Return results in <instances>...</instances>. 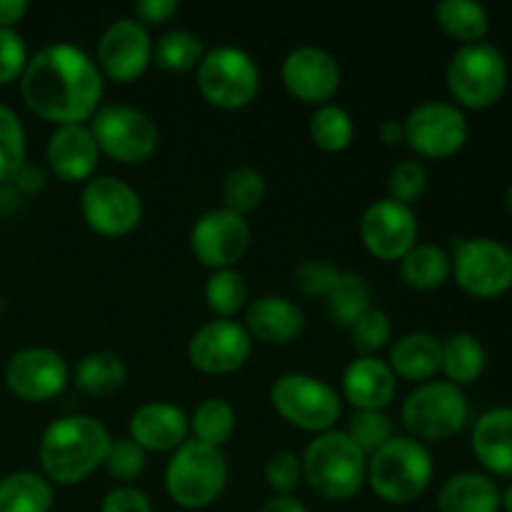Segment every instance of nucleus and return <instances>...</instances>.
Returning a JSON list of instances; mask_svg holds the SVG:
<instances>
[{
	"instance_id": "1",
	"label": "nucleus",
	"mask_w": 512,
	"mask_h": 512,
	"mask_svg": "<svg viewBox=\"0 0 512 512\" xmlns=\"http://www.w3.org/2000/svg\"><path fill=\"white\" fill-rule=\"evenodd\" d=\"M105 78L98 63L73 43H50L30 55L20 95L30 113L58 125H85L103 105Z\"/></svg>"
},
{
	"instance_id": "2",
	"label": "nucleus",
	"mask_w": 512,
	"mask_h": 512,
	"mask_svg": "<svg viewBox=\"0 0 512 512\" xmlns=\"http://www.w3.org/2000/svg\"><path fill=\"white\" fill-rule=\"evenodd\" d=\"M108 428L93 415H63L40 435V473L50 485H78L103 468L108 455Z\"/></svg>"
},
{
	"instance_id": "3",
	"label": "nucleus",
	"mask_w": 512,
	"mask_h": 512,
	"mask_svg": "<svg viewBox=\"0 0 512 512\" xmlns=\"http://www.w3.org/2000/svg\"><path fill=\"white\" fill-rule=\"evenodd\" d=\"M300 463L308 488L330 503L355 498L368 483V455L345 430L333 428L315 435L300 455Z\"/></svg>"
},
{
	"instance_id": "4",
	"label": "nucleus",
	"mask_w": 512,
	"mask_h": 512,
	"mask_svg": "<svg viewBox=\"0 0 512 512\" xmlns=\"http://www.w3.org/2000/svg\"><path fill=\"white\" fill-rule=\"evenodd\" d=\"M435 475L433 453L410 435H395L368 458V485L383 503L410 505L428 493Z\"/></svg>"
},
{
	"instance_id": "5",
	"label": "nucleus",
	"mask_w": 512,
	"mask_h": 512,
	"mask_svg": "<svg viewBox=\"0 0 512 512\" xmlns=\"http://www.w3.org/2000/svg\"><path fill=\"white\" fill-rule=\"evenodd\" d=\"M230 465L220 448L188 438L170 453L165 465V490L178 508H210L228 488Z\"/></svg>"
},
{
	"instance_id": "6",
	"label": "nucleus",
	"mask_w": 512,
	"mask_h": 512,
	"mask_svg": "<svg viewBox=\"0 0 512 512\" xmlns=\"http://www.w3.org/2000/svg\"><path fill=\"white\" fill-rule=\"evenodd\" d=\"M448 90L460 110H488L508 90L510 70L503 50L493 43L460 45L445 70Z\"/></svg>"
},
{
	"instance_id": "7",
	"label": "nucleus",
	"mask_w": 512,
	"mask_h": 512,
	"mask_svg": "<svg viewBox=\"0 0 512 512\" xmlns=\"http://www.w3.org/2000/svg\"><path fill=\"white\" fill-rule=\"evenodd\" d=\"M400 420L410 438L420 443H440L465 430L470 420V403L463 388L448 380H428L415 385L400 408Z\"/></svg>"
},
{
	"instance_id": "8",
	"label": "nucleus",
	"mask_w": 512,
	"mask_h": 512,
	"mask_svg": "<svg viewBox=\"0 0 512 512\" xmlns=\"http://www.w3.org/2000/svg\"><path fill=\"white\" fill-rule=\"evenodd\" d=\"M195 83L208 105L218 110H243L260 90V68L253 55L235 45L205 50L195 68Z\"/></svg>"
},
{
	"instance_id": "9",
	"label": "nucleus",
	"mask_w": 512,
	"mask_h": 512,
	"mask_svg": "<svg viewBox=\"0 0 512 512\" xmlns=\"http://www.w3.org/2000/svg\"><path fill=\"white\" fill-rule=\"evenodd\" d=\"M275 413L305 433H328L343 413V398L333 385L308 373H285L270 388Z\"/></svg>"
},
{
	"instance_id": "10",
	"label": "nucleus",
	"mask_w": 512,
	"mask_h": 512,
	"mask_svg": "<svg viewBox=\"0 0 512 512\" xmlns=\"http://www.w3.org/2000/svg\"><path fill=\"white\" fill-rule=\"evenodd\" d=\"M450 263V278L470 298L495 300L512 290V250L503 240L455 238Z\"/></svg>"
},
{
	"instance_id": "11",
	"label": "nucleus",
	"mask_w": 512,
	"mask_h": 512,
	"mask_svg": "<svg viewBox=\"0 0 512 512\" xmlns=\"http://www.w3.org/2000/svg\"><path fill=\"white\" fill-rule=\"evenodd\" d=\"M88 128L100 155L123 165H140L158 148V125L145 110L125 103H108L95 110Z\"/></svg>"
},
{
	"instance_id": "12",
	"label": "nucleus",
	"mask_w": 512,
	"mask_h": 512,
	"mask_svg": "<svg viewBox=\"0 0 512 512\" xmlns=\"http://www.w3.org/2000/svg\"><path fill=\"white\" fill-rule=\"evenodd\" d=\"M405 145L418 158L445 160L468 145L470 123L465 110L448 100H425L403 118Z\"/></svg>"
},
{
	"instance_id": "13",
	"label": "nucleus",
	"mask_w": 512,
	"mask_h": 512,
	"mask_svg": "<svg viewBox=\"0 0 512 512\" xmlns=\"http://www.w3.org/2000/svg\"><path fill=\"white\" fill-rule=\"evenodd\" d=\"M80 215L93 233L103 238H125L143 220V200L125 180L98 175L80 190Z\"/></svg>"
},
{
	"instance_id": "14",
	"label": "nucleus",
	"mask_w": 512,
	"mask_h": 512,
	"mask_svg": "<svg viewBox=\"0 0 512 512\" xmlns=\"http://www.w3.org/2000/svg\"><path fill=\"white\" fill-rule=\"evenodd\" d=\"M3 383L23 403H48L70 383V365L58 350L30 345L5 360Z\"/></svg>"
},
{
	"instance_id": "15",
	"label": "nucleus",
	"mask_w": 512,
	"mask_h": 512,
	"mask_svg": "<svg viewBox=\"0 0 512 512\" xmlns=\"http://www.w3.org/2000/svg\"><path fill=\"white\" fill-rule=\"evenodd\" d=\"M253 230L245 215L228 208H213L195 220L190 250L210 270L235 268L250 250Z\"/></svg>"
},
{
	"instance_id": "16",
	"label": "nucleus",
	"mask_w": 512,
	"mask_h": 512,
	"mask_svg": "<svg viewBox=\"0 0 512 512\" xmlns=\"http://www.w3.org/2000/svg\"><path fill=\"white\" fill-rule=\"evenodd\" d=\"M360 240L373 258L400 263L408 250L418 245L420 223L410 205L380 198L365 208L360 218Z\"/></svg>"
},
{
	"instance_id": "17",
	"label": "nucleus",
	"mask_w": 512,
	"mask_h": 512,
	"mask_svg": "<svg viewBox=\"0 0 512 512\" xmlns=\"http://www.w3.org/2000/svg\"><path fill=\"white\" fill-rule=\"evenodd\" d=\"M153 43L148 28L135 18H118L100 33L95 63L103 78L133 83L153 63Z\"/></svg>"
},
{
	"instance_id": "18",
	"label": "nucleus",
	"mask_w": 512,
	"mask_h": 512,
	"mask_svg": "<svg viewBox=\"0 0 512 512\" xmlns=\"http://www.w3.org/2000/svg\"><path fill=\"white\" fill-rule=\"evenodd\" d=\"M253 353V338L238 320L215 318L200 325L188 340V360L205 375L238 373Z\"/></svg>"
},
{
	"instance_id": "19",
	"label": "nucleus",
	"mask_w": 512,
	"mask_h": 512,
	"mask_svg": "<svg viewBox=\"0 0 512 512\" xmlns=\"http://www.w3.org/2000/svg\"><path fill=\"white\" fill-rule=\"evenodd\" d=\"M280 80L295 100L308 105L333 103L340 90V63L320 45H298L280 63Z\"/></svg>"
},
{
	"instance_id": "20",
	"label": "nucleus",
	"mask_w": 512,
	"mask_h": 512,
	"mask_svg": "<svg viewBox=\"0 0 512 512\" xmlns=\"http://www.w3.org/2000/svg\"><path fill=\"white\" fill-rule=\"evenodd\" d=\"M45 160L63 183H88L100 163V150L85 125H58L45 145Z\"/></svg>"
},
{
	"instance_id": "21",
	"label": "nucleus",
	"mask_w": 512,
	"mask_h": 512,
	"mask_svg": "<svg viewBox=\"0 0 512 512\" xmlns=\"http://www.w3.org/2000/svg\"><path fill=\"white\" fill-rule=\"evenodd\" d=\"M190 418L183 408L165 400H150L135 408L128 423V438L145 453H173L188 440Z\"/></svg>"
},
{
	"instance_id": "22",
	"label": "nucleus",
	"mask_w": 512,
	"mask_h": 512,
	"mask_svg": "<svg viewBox=\"0 0 512 512\" xmlns=\"http://www.w3.org/2000/svg\"><path fill=\"white\" fill-rule=\"evenodd\" d=\"M343 398L355 410H385L398 393V378L388 360L358 355L343 373Z\"/></svg>"
},
{
	"instance_id": "23",
	"label": "nucleus",
	"mask_w": 512,
	"mask_h": 512,
	"mask_svg": "<svg viewBox=\"0 0 512 512\" xmlns=\"http://www.w3.org/2000/svg\"><path fill=\"white\" fill-rule=\"evenodd\" d=\"M245 330L265 345H290L303 335L305 315L285 295H260L245 310Z\"/></svg>"
},
{
	"instance_id": "24",
	"label": "nucleus",
	"mask_w": 512,
	"mask_h": 512,
	"mask_svg": "<svg viewBox=\"0 0 512 512\" xmlns=\"http://www.w3.org/2000/svg\"><path fill=\"white\" fill-rule=\"evenodd\" d=\"M470 448L490 478L512 480V408H490L475 420Z\"/></svg>"
},
{
	"instance_id": "25",
	"label": "nucleus",
	"mask_w": 512,
	"mask_h": 512,
	"mask_svg": "<svg viewBox=\"0 0 512 512\" xmlns=\"http://www.w3.org/2000/svg\"><path fill=\"white\" fill-rule=\"evenodd\" d=\"M440 512H500L503 510V490L488 473L463 470L440 485Z\"/></svg>"
},
{
	"instance_id": "26",
	"label": "nucleus",
	"mask_w": 512,
	"mask_h": 512,
	"mask_svg": "<svg viewBox=\"0 0 512 512\" xmlns=\"http://www.w3.org/2000/svg\"><path fill=\"white\" fill-rule=\"evenodd\" d=\"M388 365L393 368L395 378L418 385L428 383L443 368V340L425 330L403 335L390 348Z\"/></svg>"
},
{
	"instance_id": "27",
	"label": "nucleus",
	"mask_w": 512,
	"mask_h": 512,
	"mask_svg": "<svg viewBox=\"0 0 512 512\" xmlns=\"http://www.w3.org/2000/svg\"><path fill=\"white\" fill-rule=\"evenodd\" d=\"M485 368H488V350L478 335L458 330L443 340V368H440V373H445L448 383L465 390L483 378Z\"/></svg>"
},
{
	"instance_id": "28",
	"label": "nucleus",
	"mask_w": 512,
	"mask_h": 512,
	"mask_svg": "<svg viewBox=\"0 0 512 512\" xmlns=\"http://www.w3.org/2000/svg\"><path fill=\"white\" fill-rule=\"evenodd\" d=\"M435 23L460 45L485 43L490 33V13L478 0H440L435 5Z\"/></svg>"
},
{
	"instance_id": "29",
	"label": "nucleus",
	"mask_w": 512,
	"mask_h": 512,
	"mask_svg": "<svg viewBox=\"0 0 512 512\" xmlns=\"http://www.w3.org/2000/svg\"><path fill=\"white\" fill-rule=\"evenodd\" d=\"M453 275L450 253L435 243H418L400 260V278L410 290L430 293L443 288Z\"/></svg>"
},
{
	"instance_id": "30",
	"label": "nucleus",
	"mask_w": 512,
	"mask_h": 512,
	"mask_svg": "<svg viewBox=\"0 0 512 512\" xmlns=\"http://www.w3.org/2000/svg\"><path fill=\"white\" fill-rule=\"evenodd\" d=\"M75 388L90 398H108L118 393L128 380V365L118 353L110 350H95V353L83 355L75 365Z\"/></svg>"
},
{
	"instance_id": "31",
	"label": "nucleus",
	"mask_w": 512,
	"mask_h": 512,
	"mask_svg": "<svg viewBox=\"0 0 512 512\" xmlns=\"http://www.w3.org/2000/svg\"><path fill=\"white\" fill-rule=\"evenodd\" d=\"M53 485L43 473L15 470L0 480V512H50Z\"/></svg>"
},
{
	"instance_id": "32",
	"label": "nucleus",
	"mask_w": 512,
	"mask_h": 512,
	"mask_svg": "<svg viewBox=\"0 0 512 512\" xmlns=\"http://www.w3.org/2000/svg\"><path fill=\"white\" fill-rule=\"evenodd\" d=\"M325 308H328L333 323L350 330L360 315L373 308V290H370L368 280L358 273H340L338 283L325 298Z\"/></svg>"
},
{
	"instance_id": "33",
	"label": "nucleus",
	"mask_w": 512,
	"mask_h": 512,
	"mask_svg": "<svg viewBox=\"0 0 512 512\" xmlns=\"http://www.w3.org/2000/svg\"><path fill=\"white\" fill-rule=\"evenodd\" d=\"M308 133L323 153H343L355 140V120L343 105L325 103L310 115Z\"/></svg>"
},
{
	"instance_id": "34",
	"label": "nucleus",
	"mask_w": 512,
	"mask_h": 512,
	"mask_svg": "<svg viewBox=\"0 0 512 512\" xmlns=\"http://www.w3.org/2000/svg\"><path fill=\"white\" fill-rule=\"evenodd\" d=\"M235 408L223 398H205L195 405L190 415V433L193 440L213 448L223 450V445L233 438L235 433Z\"/></svg>"
},
{
	"instance_id": "35",
	"label": "nucleus",
	"mask_w": 512,
	"mask_h": 512,
	"mask_svg": "<svg viewBox=\"0 0 512 512\" xmlns=\"http://www.w3.org/2000/svg\"><path fill=\"white\" fill-rule=\"evenodd\" d=\"M205 45L200 35L190 30H168L153 43V60L158 68L168 73H188L200 65L205 55Z\"/></svg>"
},
{
	"instance_id": "36",
	"label": "nucleus",
	"mask_w": 512,
	"mask_h": 512,
	"mask_svg": "<svg viewBox=\"0 0 512 512\" xmlns=\"http://www.w3.org/2000/svg\"><path fill=\"white\" fill-rule=\"evenodd\" d=\"M248 293V280L240 270H213L205 283V305L213 310L215 318L233 320L248 303Z\"/></svg>"
},
{
	"instance_id": "37",
	"label": "nucleus",
	"mask_w": 512,
	"mask_h": 512,
	"mask_svg": "<svg viewBox=\"0 0 512 512\" xmlns=\"http://www.w3.org/2000/svg\"><path fill=\"white\" fill-rule=\"evenodd\" d=\"M265 190L268 185H265L263 173L250 165H240L223 178V208L240 215L253 213L265 200Z\"/></svg>"
},
{
	"instance_id": "38",
	"label": "nucleus",
	"mask_w": 512,
	"mask_h": 512,
	"mask_svg": "<svg viewBox=\"0 0 512 512\" xmlns=\"http://www.w3.org/2000/svg\"><path fill=\"white\" fill-rule=\"evenodd\" d=\"M25 128L13 108L0 103V183H10L25 165Z\"/></svg>"
},
{
	"instance_id": "39",
	"label": "nucleus",
	"mask_w": 512,
	"mask_h": 512,
	"mask_svg": "<svg viewBox=\"0 0 512 512\" xmlns=\"http://www.w3.org/2000/svg\"><path fill=\"white\" fill-rule=\"evenodd\" d=\"M430 188V173L423 160L405 158L395 163L388 173V198L413 208L425 198Z\"/></svg>"
},
{
	"instance_id": "40",
	"label": "nucleus",
	"mask_w": 512,
	"mask_h": 512,
	"mask_svg": "<svg viewBox=\"0 0 512 512\" xmlns=\"http://www.w3.org/2000/svg\"><path fill=\"white\" fill-rule=\"evenodd\" d=\"M345 433L355 440L365 455H373L375 450L383 448L388 440L395 438V425L385 410H355L348 420Z\"/></svg>"
},
{
	"instance_id": "41",
	"label": "nucleus",
	"mask_w": 512,
	"mask_h": 512,
	"mask_svg": "<svg viewBox=\"0 0 512 512\" xmlns=\"http://www.w3.org/2000/svg\"><path fill=\"white\" fill-rule=\"evenodd\" d=\"M350 338H353V348L360 355H375L393 338V320L385 310L370 308L368 313L355 320L353 328H350Z\"/></svg>"
},
{
	"instance_id": "42",
	"label": "nucleus",
	"mask_w": 512,
	"mask_h": 512,
	"mask_svg": "<svg viewBox=\"0 0 512 512\" xmlns=\"http://www.w3.org/2000/svg\"><path fill=\"white\" fill-rule=\"evenodd\" d=\"M343 270L323 258H305L293 268V288L305 298H328Z\"/></svg>"
},
{
	"instance_id": "43",
	"label": "nucleus",
	"mask_w": 512,
	"mask_h": 512,
	"mask_svg": "<svg viewBox=\"0 0 512 512\" xmlns=\"http://www.w3.org/2000/svg\"><path fill=\"white\" fill-rule=\"evenodd\" d=\"M145 465H148V453L125 435V438L110 443L103 468L108 470L110 478L120 480L123 485H130L135 478L145 473Z\"/></svg>"
},
{
	"instance_id": "44",
	"label": "nucleus",
	"mask_w": 512,
	"mask_h": 512,
	"mask_svg": "<svg viewBox=\"0 0 512 512\" xmlns=\"http://www.w3.org/2000/svg\"><path fill=\"white\" fill-rule=\"evenodd\" d=\"M265 480L273 495H293L303 480V463L293 450H275L265 463Z\"/></svg>"
},
{
	"instance_id": "45",
	"label": "nucleus",
	"mask_w": 512,
	"mask_h": 512,
	"mask_svg": "<svg viewBox=\"0 0 512 512\" xmlns=\"http://www.w3.org/2000/svg\"><path fill=\"white\" fill-rule=\"evenodd\" d=\"M28 60L30 53L23 35L15 28H0V88L20 80Z\"/></svg>"
},
{
	"instance_id": "46",
	"label": "nucleus",
	"mask_w": 512,
	"mask_h": 512,
	"mask_svg": "<svg viewBox=\"0 0 512 512\" xmlns=\"http://www.w3.org/2000/svg\"><path fill=\"white\" fill-rule=\"evenodd\" d=\"M100 512H153V503L135 485H118L105 493Z\"/></svg>"
},
{
	"instance_id": "47",
	"label": "nucleus",
	"mask_w": 512,
	"mask_h": 512,
	"mask_svg": "<svg viewBox=\"0 0 512 512\" xmlns=\"http://www.w3.org/2000/svg\"><path fill=\"white\" fill-rule=\"evenodd\" d=\"M178 10V0H140V3H135V18L143 25H160L168 23Z\"/></svg>"
},
{
	"instance_id": "48",
	"label": "nucleus",
	"mask_w": 512,
	"mask_h": 512,
	"mask_svg": "<svg viewBox=\"0 0 512 512\" xmlns=\"http://www.w3.org/2000/svg\"><path fill=\"white\" fill-rule=\"evenodd\" d=\"M10 183H13L15 188L25 195L40 193V190L45 188V173L38 168V165H30L28 160H25V165L18 170V173H15V178L10 180Z\"/></svg>"
},
{
	"instance_id": "49",
	"label": "nucleus",
	"mask_w": 512,
	"mask_h": 512,
	"mask_svg": "<svg viewBox=\"0 0 512 512\" xmlns=\"http://www.w3.org/2000/svg\"><path fill=\"white\" fill-rule=\"evenodd\" d=\"M28 8V0H0V28H15Z\"/></svg>"
},
{
	"instance_id": "50",
	"label": "nucleus",
	"mask_w": 512,
	"mask_h": 512,
	"mask_svg": "<svg viewBox=\"0 0 512 512\" xmlns=\"http://www.w3.org/2000/svg\"><path fill=\"white\" fill-rule=\"evenodd\" d=\"M260 512H310L295 495H273L265 500Z\"/></svg>"
},
{
	"instance_id": "51",
	"label": "nucleus",
	"mask_w": 512,
	"mask_h": 512,
	"mask_svg": "<svg viewBox=\"0 0 512 512\" xmlns=\"http://www.w3.org/2000/svg\"><path fill=\"white\" fill-rule=\"evenodd\" d=\"M380 140H383L385 145H400L405 143V128H403V120H395V118H388L380 123Z\"/></svg>"
},
{
	"instance_id": "52",
	"label": "nucleus",
	"mask_w": 512,
	"mask_h": 512,
	"mask_svg": "<svg viewBox=\"0 0 512 512\" xmlns=\"http://www.w3.org/2000/svg\"><path fill=\"white\" fill-rule=\"evenodd\" d=\"M503 510L512 512V480L505 485V490H503Z\"/></svg>"
},
{
	"instance_id": "53",
	"label": "nucleus",
	"mask_w": 512,
	"mask_h": 512,
	"mask_svg": "<svg viewBox=\"0 0 512 512\" xmlns=\"http://www.w3.org/2000/svg\"><path fill=\"white\" fill-rule=\"evenodd\" d=\"M505 203H508V210H510V215H512V185L508 188V195H505Z\"/></svg>"
},
{
	"instance_id": "54",
	"label": "nucleus",
	"mask_w": 512,
	"mask_h": 512,
	"mask_svg": "<svg viewBox=\"0 0 512 512\" xmlns=\"http://www.w3.org/2000/svg\"><path fill=\"white\" fill-rule=\"evenodd\" d=\"M3 305H5V303H3V295H0V313H3Z\"/></svg>"
}]
</instances>
